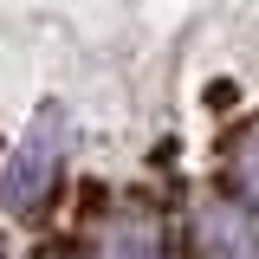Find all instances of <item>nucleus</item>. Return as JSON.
Returning <instances> with one entry per match:
<instances>
[{
  "instance_id": "obj_2",
  "label": "nucleus",
  "mask_w": 259,
  "mask_h": 259,
  "mask_svg": "<svg viewBox=\"0 0 259 259\" xmlns=\"http://www.w3.org/2000/svg\"><path fill=\"white\" fill-rule=\"evenodd\" d=\"M201 259H259V227L233 201H214L201 214Z\"/></svg>"
},
{
  "instance_id": "obj_1",
  "label": "nucleus",
  "mask_w": 259,
  "mask_h": 259,
  "mask_svg": "<svg viewBox=\"0 0 259 259\" xmlns=\"http://www.w3.org/2000/svg\"><path fill=\"white\" fill-rule=\"evenodd\" d=\"M59 117L46 110L39 123L13 143V156L0 162V207L13 214V221H39L46 214V201H52V188H59Z\"/></svg>"
},
{
  "instance_id": "obj_4",
  "label": "nucleus",
  "mask_w": 259,
  "mask_h": 259,
  "mask_svg": "<svg viewBox=\"0 0 259 259\" xmlns=\"http://www.w3.org/2000/svg\"><path fill=\"white\" fill-rule=\"evenodd\" d=\"M240 188L259 201V130L246 136V143H240Z\"/></svg>"
},
{
  "instance_id": "obj_3",
  "label": "nucleus",
  "mask_w": 259,
  "mask_h": 259,
  "mask_svg": "<svg viewBox=\"0 0 259 259\" xmlns=\"http://www.w3.org/2000/svg\"><path fill=\"white\" fill-rule=\"evenodd\" d=\"M104 259H156L149 227H117V233H110V246H104Z\"/></svg>"
}]
</instances>
